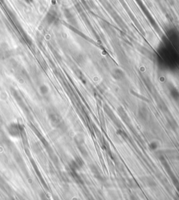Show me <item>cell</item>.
<instances>
[{
	"label": "cell",
	"mask_w": 179,
	"mask_h": 200,
	"mask_svg": "<svg viewBox=\"0 0 179 200\" xmlns=\"http://www.w3.org/2000/svg\"><path fill=\"white\" fill-rule=\"evenodd\" d=\"M25 1H28V2H29V1H32V0H25Z\"/></svg>",
	"instance_id": "6da1fadb"
}]
</instances>
